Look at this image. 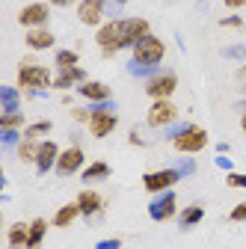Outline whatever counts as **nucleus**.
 Instances as JSON below:
<instances>
[{"instance_id": "7c9ffc66", "label": "nucleus", "mask_w": 246, "mask_h": 249, "mask_svg": "<svg viewBox=\"0 0 246 249\" xmlns=\"http://www.w3.org/2000/svg\"><path fill=\"white\" fill-rule=\"evenodd\" d=\"M223 56H226V59L246 62V45H226V48H223Z\"/></svg>"}, {"instance_id": "a211bd4d", "label": "nucleus", "mask_w": 246, "mask_h": 249, "mask_svg": "<svg viewBox=\"0 0 246 249\" xmlns=\"http://www.w3.org/2000/svg\"><path fill=\"white\" fill-rule=\"evenodd\" d=\"M80 83H86V71L80 69V66H74V69H59V74L53 77V89H71V86H80Z\"/></svg>"}, {"instance_id": "f704fd0d", "label": "nucleus", "mask_w": 246, "mask_h": 249, "mask_svg": "<svg viewBox=\"0 0 246 249\" xmlns=\"http://www.w3.org/2000/svg\"><path fill=\"white\" fill-rule=\"evenodd\" d=\"M228 187H237V190H246V172H228L226 175Z\"/></svg>"}, {"instance_id": "39448f33", "label": "nucleus", "mask_w": 246, "mask_h": 249, "mask_svg": "<svg viewBox=\"0 0 246 249\" xmlns=\"http://www.w3.org/2000/svg\"><path fill=\"white\" fill-rule=\"evenodd\" d=\"M172 148L181 151V154H199L202 148H208V131L199 128V124H190L181 137L172 140Z\"/></svg>"}, {"instance_id": "bb28decb", "label": "nucleus", "mask_w": 246, "mask_h": 249, "mask_svg": "<svg viewBox=\"0 0 246 249\" xmlns=\"http://www.w3.org/2000/svg\"><path fill=\"white\" fill-rule=\"evenodd\" d=\"M24 113L18 110V113H3L0 116V131H18V128H24Z\"/></svg>"}, {"instance_id": "423d86ee", "label": "nucleus", "mask_w": 246, "mask_h": 249, "mask_svg": "<svg viewBox=\"0 0 246 249\" xmlns=\"http://www.w3.org/2000/svg\"><path fill=\"white\" fill-rule=\"evenodd\" d=\"M172 122H178V107L172 104V98H160V101H151L145 124L148 128H169Z\"/></svg>"}, {"instance_id": "6e6552de", "label": "nucleus", "mask_w": 246, "mask_h": 249, "mask_svg": "<svg viewBox=\"0 0 246 249\" xmlns=\"http://www.w3.org/2000/svg\"><path fill=\"white\" fill-rule=\"evenodd\" d=\"M175 213H178V196H175V190L158 193L155 199H151V205H148V216L155 223H166V220H172Z\"/></svg>"}, {"instance_id": "79ce46f5", "label": "nucleus", "mask_w": 246, "mask_h": 249, "mask_svg": "<svg viewBox=\"0 0 246 249\" xmlns=\"http://www.w3.org/2000/svg\"><path fill=\"white\" fill-rule=\"evenodd\" d=\"M223 3H226L228 9H243V6H246V0H223Z\"/></svg>"}, {"instance_id": "c9c22d12", "label": "nucleus", "mask_w": 246, "mask_h": 249, "mask_svg": "<svg viewBox=\"0 0 246 249\" xmlns=\"http://www.w3.org/2000/svg\"><path fill=\"white\" fill-rule=\"evenodd\" d=\"M71 119H74V122H80V124H89L92 110H89V107H74V110H71Z\"/></svg>"}, {"instance_id": "ddd939ff", "label": "nucleus", "mask_w": 246, "mask_h": 249, "mask_svg": "<svg viewBox=\"0 0 246 249\" xmlns=\"http://www.w3.org/2000/svg\"><path fill=\"white\" fill-rule=\"evenodd\" d=\"M74 202L80 205V213L86 216V220H95V216H98V213L104 211V199H101V193H98V190H92V187H86V190H80Z\"/></svg>"}, {"instance_id": "20e7f679", "label": "nucleus", "mask_w": 246, "mask_h": 249, "mask_svg": "<svg viewBox=\"0 0 246 249\" xmlns=\"http://www.w3.org/2000/svg\"><path fill=\"white\" fill-rule=\"evenodd\" d=\"M142 89H145V95H148L151 101L172 98V92L178 89V74L169 71V69H158V74H155V77H148Z\"/></svg>"}, {"instance_id": "6ab92c4d", "label": "nucleus", "mask_w": 246, "mask_h": 249, "mask_svg": "<svg viewBox=\"0 0 246 249\" xmlns=\"http://www.w3.org/2000/svg\"><path fill=\"white\" fill-rule=\"evenodd\" d=\"M27 237H30V223H12L6 229L9 249H27Z\"/></svg>"}, {"instance_id": "cd10ccee", "label": "nucleus", "mask_w": 246, "mask_h": 249, "mask_svg": "<svg viewBox=\"0 0 246 249\" xmlns=\"http://www.w3.org/2000/svg\"><path fill=\"white\" fill-rule=\"evenodd\" d=\"M53 62H56V69H74L77 62H80V56H77V51H56V56H53Z\"/></svg>"}, {"instance_id": "412c9836", "label": "nucleus", "mask_w": 246, "mask_h": 249, "mask_svg": "<svg viewBox=\"0 0 246 249\" xmlns=\"http://www.w3.org/2000/svg\"><path fill=\"white\" fill-rule=\"evenodd\" d=\"M0 110L3 113H18L21 110V92L15 86H0Z\"/></svg>"}, {"instance_id": "1a4fd4ad", "label": "nucleus", "mask_w": 246, "mask_h": 249, "mask_svg": "<svg viewBox=\"0 0 246 249\" xmlns=\"http://www.w3.org/2000/svg\"><path fill=\"white\" fill-rule=\"evenodd\" d=\"M83 163H86V154H83V148L74 142V145H69V148L59 151V160H56V175L69 178V175H74V172H83Z\"/></svg>"}, {"instance_id": "393cba45", "label": "nucleus", "mask_w": 246, "mask_h": 249, "mask_svg": "<svg viewBox=\"0 0 246 249\" xmlns=\"http://www.w3.org/2000/svg\"><path fill=\"white\" fill-rule=\"evenodd\" d=\"M15 154H18V160H21V163H36V154H39V140L24 137V140H21V145L15 148Z\"/></svg>"}, {"instance_id": "9b49d317", "label": "nucleus", "mask_w": 246, "mask_h": 249, "mask_svg": "<svg viewBox=\"0 0 246 249\" xmlns=\"http://www.w3.org/2000/svg\"><path fill=\"white\" fill-rule=\"evenodd\" d=\"M107 0H77V21L86 27H101Z\"/></svg>"}, {"instance_id": "a18cd8bd", "label": "nucleus", "mask_w": 246, "mask_h": 249, "mask_svg": "<svg viewBox=\"0 0 246 249\" xmlns=\"http://www.w3.org/2000/svg\"><path fill=\"white\" fill-rule=\"evenodd\" d=\"M240 128H243V134H246V110H243V116H240Z\"/></svg>"}, {"instance_id": "aec40b11", "label": "nucleus", "mask_w": 246, "mask_h": 249, "mask_svg": "<svg viewBox=\"0 0 246 249\" xmlns=\"http://www.w3.org/2000/svg\"><path fill=\"white\" fill-rule=\"evenodd\" d=\"M77 216H83V213H80V205H77V202H69V205H63V208L53 213V226H56V229H69Z\"/></svg>"}, {"instance_id": "4be33fe9", "label": "nucleus", "mask_w": 246, "mask_h": 249, "mask_svg": "<svg viewBox=\"0 0 246 249\" xmlns=\"http://www.w3.org/2000/svg\"><path fill=\"white\" fill-rule=\"evenodd\" d=\"M80 178H83L86 184H95V181H104V178H110V163H104V160H95V163H89V166H83Z\"/></svg>"}, {"instance_id": "37998d69", "label": "nucleus", "mask_w": 246, "mask_h": 249, "mask_svg": "<svg viewBox=\"0 0 246 249\" xmlns=\"http://www.w3.org/2000/svg\"><path fill=\"white\" fill-rule=\"evenodd\" d=\"M48 3H51V6H71L74 0H48Z\"/></svg>"}, {"instance_id": "2eb2a0df", "label": "nucleus", "mask_w": 246, "mask_h": 249, "mask_svg": "<svg viewBox=\"0 0 246 249\" xmlns=\"http://www.w3.org/2000/svg\"><path fill=\"white\" fill-rule=\"evenodd\" d=\"M116 124H119V116L116 113H92L89 119V134L95 137V140H104L116 131Z\"/></svg>"}, {"instance_id": "f03ea898", "label": "nucleus", "mask_w": 246, "mask_h": 249, "mask_svg": "<svg viewBox=\"0 0 246 249\" xmlns=\"http://www.w3.org/2000/svg\"><path fill=\"white\" fill-rule=\"evenodd\" d=\"M163 56H166V42L160 36H155V33H148L145 39H140L131 48V59L142 62V66H151V69H158L163 62Z\"/></svg>"}, {"instance_id": "a878e982", "label": "nucleus", "mask_w": 246, "mask_h": 249, "mask_svg": "<svg viewBox=\"0 0 246 249\" xmlns=\"http://www.w3.org/2000/svg\"><path fill=\"white\" fill-rule=\"evenodd\" d=\"M53 131V122L51 119H39V122H30L27 128H24V137H30V140H42V137H48Z\"/></svg>"}, {"instance_id": "c85d7f7f", "label": "nucleus", "mask_w": 246, "mask_h": 249, "mask_svg": "<svg viewBox=\"0 0 246 249\" xmlns=\"http://www.w3.org/2000/svg\"><path fill=\"white\" fill-rule=\"evenodd\" d=\"M128 74H131V77H145V80H148V77H155V74H158V69L142 66V62L131 59V62H128Z\"/></svg>"}, {"instance_id": "e433bc0d", "label": "nucleus", "mask_w": 246, "mask_h": 249, "mask_svg": "<svg viewBox=\"0 0 246 249\" xmlns=\"http://www.w3.org/2000/svg\"><path fill=\"white\" fill-rule=\"evenodd\" d=\"M228 220H231V223H246V202H240V205H234V208H231Z\"/></svg>"}, {"instance_id": "dca6fc26", "label": "nucleus", "mask_w": 246, "mask_h": 249, "mask_svg": "<svg viewBox=\"0 0 246 249\" xmlns=\"http://www.w3.org/2000/svg\"><path fill=\"white\" fill-rule=\"evenodd\" d=\"M77 95L86 98L89 104H98V101H110L113 98V89L107 83H101V80H86V83L77 86Z\"/></svg>"}, {"instance_id": "473e14b6", "label": "nucleus", "mask_w": 246, "mask_h": 249, "mask_svg": "<svg viewBox=\"0 0 246 249\" xmlns=\"http://www.w3.org/2000/svg\"><path fill=\"white\" fill-rule=\"evenodd\" d=\"M128 6V0H107V9H104V15H110V21H116L119 15H122V9Z\"/></svg>"}, {"instance_id": "ea45409f", "label": "nucleus", "mask_w": 246, "mask_h": 249, "mask_svg": "<svg viewBox=\"0 0 246 249\" xmlns=\"http://www.w3.org/2000/svg\"><path fill=\"white\" fill-rule=\"evenodd\" d=\"M213 163H217L220 169H226V172H234V169H231L234 163H231V158H226V154H217V160H213Z\"/></svg>"}, {"instance_id": "9d476101", "label": "nucleus", "mask_w": 246, "mask_h": 249, "mask_svg": "<svg viewBox=\"0 0 246 249\" xmlns=\"http://www.w3.org/2000/svg\"><path fill=\"white\" fill-rule=\"evenodd\" d=\"M51 21V3H27L18 12V24L27 30H36V27H48Z\"/></svg>"}, {"instance_id": "0eeeda50", "label": "nucleus", "mask_w": 246, "mask_h": 249, "mask_svg": "<svg viewBox=\"0 0 246 249\" xmlns=\"http://www.w3.org/2000/svg\"><path fill=\"white\" fill-rule=\"evenodd\" d=\"M181 181V175H178V169L175 166H169V169H155V172H145L142 175V187L148 193H166V190H172V187Z\"/></svg>"}, {"instance_id": "f8f14e48", "label": "nucleus", "mask_w": 246, "mask_h": 249, "mask_svg": "<svg viewBox=\"0 0 246 249\" xmlns=\"http://www.w3.org/2000/svg\"><path fill=\"white\" fill-rule=\"evenodd\" d=\"M148 33H151V27H148L145 18H122V39H125V48H134Z\"/></svg>"}, {"instance_id": "49530a36", "label": "nucleus", "mask_w": 246, "mask_h": 249, "mask_svg": "<svg viewBox=\"0 0 246 249\" xmlns=\"http://www.w3.org/2000/svg\"><path fill=\"white\" fill-rule=\"evenodd\" d=\"M243 92H246V83H243Z\"/></svg>"}, {"instance_id": "c756f323", "label": "nucleus", "mask_w": 246, "mask_h": 249, "mask_svg": "<svg viewBox=\"0 0 246 249\" xmlns=\"http://www.w3.org/2000/svg\"><path fill=\"white\" fill-rule=\"evenodd\" d=\"M21 140H24V134H18V131H0V142H3V148H6V151L18 148V145H21Z\"/></svg>"}, {"instance_id": "4468645a", "label": "nucleus", "mask_w": 246, "mask_h": 249, "mask_svg": "<svg viewBox=\"0 0 246 249\" xmlns=\"http://www.w3.org/2000/svg\"><path fill=\"white\" fill-rule=\"evenodd\" d=\"M56 160H59V145L53 140H42L39 142V154H36V172L45 175V172L56 169Z\"/></svg>"}, {"instance_id": "58836bf2", "label": "nucleus", "mask_w": 246, "mask_h": 249, "mask_svg": "<svg viewBox=\"0 0 246 249\" xmlns=\"http://www.w3.org/2000/svg\"><path fill=\"white\" fill-rule=\"evenodd\" d=\"M95 249H122V240L119 237H110V240H98Z\"/></svg>"}, {"instance_id": "7ed1b4c3", "label": "nucleus", "mask_w": 246, "mask_h": 249, "mask_svg": "<svg viewBox=\"0 0 246 249\" xmlns=\"http://www.w3.org/2000/svg\"><path fill=\"white\" fill-rule=\"evenodd\" d=\"M95 45L101 48V56H116L119 51H125V39H122V18L116 21H104L98 27V33H95Z\"/></svg>"}, {"instance_id": "f3484780", "label": "nucleus", "mask_w": 246, "mask_h": 249, "mask_svg": "<svg viewBox=\"0 0 246 249\" xmlns=\"http://www.w3.org/2000/svg\"><path fill=\"white\" fill-rule=\"evenodd\" d=\"M24 42H27V48H33V51H48V48H53L56 36L51 33L48 27H36V30H27Z\"/></svg>"}, {"instance_id": "f257e3e1", "label": "nucleus", "mask_w": 246, "mask_h": 249, "mask_svg": "<svg viewBox=\"0 0 246 249\" xmlns=\"http://www.w3.org/2000/svg\"><path fill=\"white\" fill-rule=\"evenodd\" d=\"M53 86V74L48 66H42V62L36 59H21L18 66V89L24 92H45Z\"/></svg>"}, {"instance_id": "72a5a7b5", "label": "nucleus", "mask_w": 246, "mask_h": 249, "mask_svg": "<svg viewBox=\"0 0 246 249\" xmlns=\"http://www.w3.org/2000/svg\"><path fill=\"white\" fill-rule=\"evenodd\" d=\"M187 128H190V122H172L169 128H163V131H166L163 137H166V140H175V137H181V134L187 131Z\"/></svg>"}, {"instance_id": "c03bdc74", "label": "nucleus", "mask_w": 246, "mask_h": 249, "mask_svg": "<svg viewBox=\"0 0 246 249\" xmlns=\"http://www.w3.org/2000/svg\"><path fill=\"white\" fill-rule=\"evenodd\" d=\"M237 77H240V80L246 83V62H243V66H240V71H237Z\"/></svg>"}, {"instance_id": "4c0bfd02", "label": "nucleus", "mask_w": 246, "mask_h": 249, "mask_svg": "<svg viewBox=\"0 0 246 249\" xmlns=\"http://www.w3.org/2000/svg\"><path fill=\"white\" fill-rule=\"evenodd\" d=\"M220 27H228V30H243V18H240V15H228V18H220Z\"/></svg>"}, {"instance_id": "a19ab883", "label": "nucleus", "mask_w": 246, "mask_h": 249, "mask_svg": "<svg viewBox=\"0 0 246 249\" xmlns=\"http://www.w3.org/2000/svg\"><path fill=\"white\" fill-rule=\"evenodd\" d=\"M128 142H131V145H137V148H140V145H145V140L140 137V131H131V137H128Z\"/></svg>"}, {"instance_id": "5701e85b", "label": "nucleus", "mask_w": 246, "mask_h": 249, "mask_svg": "<svg viewBox=\"0 0 246 249\" xmlns=\"http://www.w3.org/2000/svg\"><path fill=\"white\" fill-rule=\"evenodd\" d=\"M48 234V220L36 216V220H30V237H27V249H39L42 240Z\"/></svg>"}, {"instance_id": "2f4dec72", "label": "nucleus", "mask_w": 246, "mask_h": 249, "mask_svg": "<svg viewBox=\"0 0 246 249\" xmlns=\"http://www.w3.org/2000/svg\"><path fill=\"white\" fill-rule=\"evenodd\" d=\"M175 169H178L181 178H190V175H196V160H193V158H181Z\"/></svg>"}, {"instance_id": "b1692460", "label": "nucleus", "mask_w": 246, "mask_h": 249, "mask_svg": "<svg viewBox=\"0 0 246 249\" xmlns=\"http://www.w3.org/2000/svg\"><path fill=\"white\" fill-rule=\"evenodd\" d=\"M205 220V208L202 205H190V208H184L181 213H178V226L181 229H193V226H199Z\"/></svg>"}]
</instances>
